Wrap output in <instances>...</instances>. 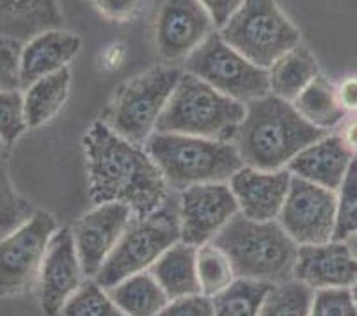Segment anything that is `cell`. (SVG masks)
Instances as JSON below:
<instances>
[{"mask_svg":"<svg viewBox=\"0 0 357 316\" xmlns=\"http://www.w3.org/2000/svg\"><path fill=\"white\" fill-rule=\"evenodd\" d=\"M84 151L89 195L96 206L123 203L132 210L134 219H146L171 200L167 181L149 153L103 121L87 130Z\"/></svg>","mask_w":357,"mask_h":316,"instance_id":"cell-1","label":"cell"},{"mask_svg":"<svg viewBox=\"0 0 357 316\" xmlns=\"http://www.w3.org/2000/svg\"><path fill=\"white\" fill-rule=\"evenodd\" d=\"M329 135L327 130L307 123L294 103L272 93L245 103L233 144L243 165L259 171H281L298 153Z\"/></svg>","mask_w":357,"mask_h":316,"instance_id":"cell-2","label":"cell"},{"mask_svg":"<svg viewBox=\"0 0 357 316\" xmlns=\"http://www.w3.org/2000/svg\"><path fill=\"white\" fill-rule=\"evenodd\" d=\"M238 279L281 285L294 279L298 246L275 220L258 223L236 213L212 240Z\"/></svg>","mask_w":357,"mask_h":316,"instance_id":"cell-3","label":"cell"},{"mask_svg":"<svg viewBox=\"0 0 357 316\" xmlns=\"http://www.w3.org/2000/svg\"><path fill=\"white\" fill-rule=\"evenodd\" d=\"M144 146L169 187L176 190L201 183H224L243 167L233 142L155 132Z\"/></svg>","mask_w":357,"mask_h":316,"instance_id":"cell-4","label":"cell"},{"mask_svg":"<svg viewBox=\"0 0 357 316\" xmlns=\"http://www.w3.org/2000/svg\"><path fill=\"white\" fill-rule=\"evenodd\" d=\"M243 117V103L224 96L196 75L185 71L155 130L233 142Z\"/></svg>","mask_w":357,"mask_h":316,"instance_id":"cell-5","label":"cell"},{"mask_svg":"<svg viewBox=\"0 0 357 316\" xmlns=\"http://www.w3.org/2000/svg\"><path fill=\"white\" fill-rule=\"evenodd\" d=\"M180 242V208L169 200L146 219H132L121 240L96 273L95 281L110 289L123 279L151 269L162 254Z\"/></svg>","mask_w":357,"mask_h":316,"instance_id":"cell-6","label":"cell"},{"mask_svg":"<svg viewBox=\"0 0 357 316\" xmlns=\"http://www.w3.org/2000/svg\"><path fill=\"white\" fill-rule=\"evenodd\" d=\"M183 71L155 66L119 87L102 121L135 144H146Z\"/></svg>","mask_w":357,"mask_h":316,"instance_id":"cell-7","label":"cell"},{"mask_svg":"<svg viewBox=\"0 0 357 316\" xmlns=\"http://www.w3.org/2000/svg\"><path fill=\"white\" fill-rule=\"evenodd\" d=\"M219 34L229 47L263 70L301 45V32L275 0H243L242 8Z\"/></svg>","mask_w":357,"mask_h":316,"instance_id":"cell-8","label":"cell"},{"mask_svg":"<svg viewBox=\"0 0 357 316\" xmlns=\"http://www.w3.org/2000/svg\"><path fill=\"white\" fill-rule=\"evenodd\" d=\"M185 70L243 105L271 93L268 70L256 66L238 54L219 32H212L187 57Z\"/></svg>","mask_w":357,"mask_h":316,"instance_id":"cell-9","label":"cell"},{"mask_svg":"<svg viewBox=\"0 0 357 316\" xmlns=\"http://www.w3.org/2000/svg\"><path fill=\"white\" fill-rule=\"evenodd\" d=\"M55 231L54 217L36 211L24 226L0 240V299L18 295L34 285Z\"/></svg>","mask_w":357,"mask_h":316,"instance_id":"cell-10","label":"cell"},{"mask_svg":"<svg viewBox=\"0 0 357 316\" xmlns=\"http://www.w3.org/2000/svg\"><path fill=\"white\" fill-rule=\"evenodd\" d=\"M279 224L297 246L331 242L336 224V194L291 174Z\"/></svg>","mask_w":357,"mask_h":316,"instance_id":"cell-11","label":"cell"},{"mask_svg":"<svg viewBox=\"0 0 357 316\" xmlns=\"http://www.w3.org/2000/svg\"><path fill=\"white\" fill-rule=\"evenodd\" d=\"M180 240L201 247L210 243L215 234L238 213V203L231 187L226 183H201L181 190Z\"/></svg>","mask_w":357,"mask_h":316,"instance_id":"cell-12","label":"cell"},{"mask_svg":"<svg viewBox=\"0 0 357 316\" xmlns=\"http://www.w3.org/2000/svg\"><path fill=\"white\" fill-rule=\"evenodd\" d=\"M199 0H162L155 18V41L165 63L187 59L213 32Z\"/></svg>","mask_w":357,"mask_h":316,"instance_id":"cell-13","label":"cell"},{"mask_svg":"<svg viewBox=\"0 0 357 316\" xmlns=\"http://www.w3.org/2000/svg\"><path fill=\"white\" fill-rule=\"evenodd\" d=\"M134 219V213L123 203L98 204L73 224V240L84 276L96 278Z\"/></svg>","mask_w":357,"mask_h":316,"instance_id":"cell-14","label":"cell"},{"mask_svg":"<svg viewBox=\"0 0 357 316\" xmlns=\"http://www.w3.org/2000/svg\"><path fill=\"white\" fill-rule=\"evenodd\" d=\"M84 270L75 247L71 227L55 231L48 243L40 272L41 308L48 316H59L63 306L82 286Z\"/></svg>","mask_w":357,"mask_h":316,"instance_id":"cell-15","label":"cell"},{"mask_svg":"<svg viewBox=\"0 0 357 316\" xmlns=\"http://www.w3.org/2000/svg\"><path fill=\"white\" fill-rule=\"evenodd\" d=\"M291 183V172L259 171L243 165L229 180L238 210L243 217L267 223L279 217Z\"/></svg>","mask_w":357,"mask_h":316,"instance_id":"cell-16","label":"cell"},{"mask_svg":"<svg viewBox=\"0 0 357 316\" xmlns=\"http://www.w3.org/2000/svg\"><path fill=\"white\" fill-rule=\"evenodd\" d=\"M294 279L313 289L352 288L357 283V258L347 242L298 246Z\"/></svg>","mask_w":357,"mask_h":316,"instance_id":"cell-17","label":"cell"},{"mask_svg":"<svg viewBox=\"0 0 357 316\" xmlns=\"http://www.w3.org/2000/svg\"><path fill=\"white\" fill-rule=\"evenodd\" d=\"M354 158L342 137L326 135L298 153L288 164V171L301 180L337 190Z\"/></svg>","mask_w":357,"mask_h":316,"instance_id":"cell-18","label":"cell"},{"mask_svg":"<svg viewBox=\"0 0 357 316\" xmlns=\"http://www.w3.org/2000/svg\"><path fill=\"white\" fill-rule=\"evenodd\" d=\"M82 39L73 32L54 29L32 38L22 48V87H31L41 78L64 70L77 57Z\"/></svg>","mask_w":357,"mask_h":316,"instance_id":"cell-19","label":"cell"},{"mask_svg":"<svg viewBox=\"0 0 357 316\" xmlns=\"http://www.w3.org/2000/svg\"><path fill=\"white\" fill-rule=\"evenodd\" d=\"M63 25L57 0H0V38L29 43Z\"/></svg>","mask_w":357,"mask_h":316,"instance_id":"cell-20","label":"cell"},{"mask_svg":"<svg viewBox=\"0 0 357 316\" xmlns=\"http://www.w3.org/2000/svg\"><path fill=\"white\" fill-rule=\"evenodd\" d=\"M196 258L197 247L181 242L169 247L151 265L149 272L153 273L171 301L201 293Z\"/></svg>","mask_w":357,"mask_h":316,"instance_id":"cell-21","label":"cell"},{"mask_svg":"<svg viewBox=\"0 0 357 316\" xmlns=\"http://www.w3.org/2000/svg\"><path fill=\"white\" fill-rule=\"evenodd\" d=\"M317 77H320L317 61L303 43L291 48L268 68L271 93L291 103Z\"/></svg>","mask_w":357,"mask_h":316,"instance_id":"cell-22","label":"cell"},{"mask_svg":"<svg viewBox=\"0 0 357 316\" xmlns=\"http://www.w3.org/2000/svg\"><path fill=\"white\" fill-rule=\"evenodd\" d=\"M126 316H157L171 299L151 272H139L107 289Z\"/></svg>","mask_w":357,"mask_h":316,"instance_id":"cell-23","label":"cell"},{"mask_svg":"<svg viewBox=\"0 0 357 316\" xmlns=\"http://www.w3.org/2000/svg\"><path fill=\"white\" fill-rule=\"evenodd\" d=\"M70 70L64 68L27 87V93L24 96V109L29 128H38L45 125L63 109L70 94Z\"/></svg>","mask_w":357,"mask_h":316,"instance_id":"cell-24","label":"cell"},{"mask_svg":"<svg viewBox=\"0 0 357 316\" xmlns=\"http://www.w3.org/2000/svg\"><path fill=\"white\" fill-rule=\"evenodd\" d=\"M297 112L317 128L329 132L345 121L347 112L337 100L336 87L326 78L317 77L294 102Z\"/></svg>","mask_w":357,"mask_h":316,"instance_id":"cell-25","label":"cell"},{"mask_svg":"<svg viewBox=\"0 0 357 316\" xmlns=\"http://www.w3.org/2000/svg\"><path fill=\"white\" fill-rule=\"evenodd\" d=\"M275 285L236 278L231 285L212 297L213 316H258Z\"/></svg>","mask_w":357,"mask_h":316,"instance_id":"cell-26","label":"cell"},{"mask_svg":"<svg viewBox=\"0 0 357 316\" xmlns=\"http://www.w3.org/2000/svg\"><path fill=\"white\" fill-rule=\"evenodd\" d=\"M196 265L201 293L210 299L228 288L236 279L229 258L212 242L197 247Z\"/></svg>","mask_w":357,"mask_h":316,"instance_id":"cell-27","label":"cell"},{"mask_svg":"<svg viewBox=\"0 0 357 316\" xmlns=\"http://www.w3.org/2000/svg\"><path fill=\"white\" fill-rule=\"evenodd\" d=\"M314 289L291 279L272 288L258 316H310Z\"/></svg>","mask_w":357,"mask_h":316,"instance_id":"cell-28","label":"cell"},{"mask_svg":"<svg viewBox=\"0 0 357 316\" xmlns=\"http://www.w3.org/2000/svg\"><path fill=\"white\" fill-rule=\"evenodd\" d=\"M59 316H126L116 302L109 297L107 289L96 281L82 283L70 301L63 306Z\"/></svg>","mask_w":357,"mask_h":316,"instance_id":"cell-29","label":"cell"},{"mask_svg":"<svg viewBox=\"0 0 357 316\" xmlns=\"http://www.w3.org/2000/svg\"><path fill=\"white\" fill-rule=\"evenodd\" d=\"M357 233V156L350 164L336 195V224L333 240L347 242Z\"/></svg>","mask_w":357,"mask_h":316,"instance_id":"cell-30","label":"cell"},{"mask_svg":"<svg viewBox=\"0 0 357 316\" xmlns=\"http://www.w3.org/2000/svg\"><path fill=\"white\" fill-rule=\"evenodd\" d=\"M34 211L13 188L6 167L0 164V240H4L31 219Z\"/></svg>","mask_w":357,"mask_h":316,"instance_id":"cell-31","label":"cell"},{"mask_svg":"<svg viewBox=\"0 0 357 316\" xmlns=\"http://www.w3.org/2000/svg\"><path fill=\"white\" fill-rule=\"evenodd\" d=\"M29 128L25 121L24 96L20 91L0 93V139L6 146L13 142Z\"/></svg>","mask_w":357,"mask_h":316,"instance_id":"cell-32","label":"cell"},{"mask_svg":"<svg viewBox=\"0 0 357 316\" xmlns=\"http://www.w3.org/2000/svg\"><path fill=\"white\" fill-rule=\"evenodd\" d=\"M310 316H357V301L350 288L318 289Z\"/></svg>","mask_w":357,"mask_h":316,"instance_id":"cell-33","label":"cell"},{"mask_svg":"<svg viewBox=\"0 0 357 316\" xmlns=\"http://www.w3.org/2000/svg\"><path fill=\"white\" fill-rule=\"evenodd\" d=\"M22 48L20 41L0 38V93L22 87Z\"/></svg>","mask_w":357,"mask_h":316,"instance_id":"cell-34","label":"cell"},{"mask_svg":"<svg viewBox=\"0 0 357 316\" xmlns=\"http://www.w3.org/2000/svg\"><path fill=\"white\" fill-rule=\"evenodd\" d=\"M157 316H213L212 299L203 293L174 299Z\"/></svg>","mask_w":357,"mask_h":316,"instance_id":"cell-35","label":"cell"},{"mask_svg":"<svg viewBox=\"0 0 357 316\" xmlns=\"http://www.w3.org/2000/svg\"><path fill=\"white\" fill-rule=\"evenodd\" d=\"M144 0H93L95 8L110 22H126L134 18Z\"/></svg>","mask_w":357,"mask_h":316,"instance_id":"cell-36","label":"cell"},{"mask_svg":"<svg viewBox=\"0 0 357 316\" xmlns=\"http://www.w3.org/2000/svg\"><path fill=\"white\" fill-rule=\"evenodd\" d=\"M204 11L208 13L210 20H212L213 27L217 31L228 24L231 16L242 8L243 0H199Z\"/></svg>","mask_w":357,"mask_h":316,"instance_id":"cell-37","label":"cell"},{"mask_svg":"<svg viewBox=\"0 0 357 316\" xmlns=\"http://www.w3.org/2000/svg\"><path fill=\"white\" fill-rule=\"evenodd\" d=\"M336 93L345 112H357V77L345 78L336 87Z\"/></svg>","mask_w":357,"mask_h":316,"instance_id":"cell-38","label":"cell"},{"mask_svg":"<svg viewBox=\"0 0 357 316\" xmlns=\"http://www.w3.org/2000/svg\"><path fill=\"white\" fill-rule=\"evenodd\" d=\"M337 135L342 137V141L343 144L347 146V149H349L354 156H357V116L349 119V121L343 125L342 132L337 133Z\"/></svg>","mask_w":357,"mask_h":316,"instance_id":"cell-39","label":"cell"},{"mask_svg":"<svg viewBox=\"0 0 357 316\" xmlns=\"http://www.w3.org/2000/svg\"><path fill=\"white\" fill-rule=\"evenodd\" d=\"M347 246L350 247V250H352V254L357 258V233L352 234L349 240H347Z\"/></svg>","mask_w":357,"mask_h":316,"instance_id":"cell-40","label":"cell"},{"mask_svg":"<svg viewBox=\"0 0 357 316\" xmlns=\"http://www.w3.org/2000/svg\"><path fill=\"white\" fill-rule=\"evenodd\" d=\"M4 149H6V144H4V141L0 139V156L4 155Z\"/></svg>","mask_w":357,"mask_h":316,"instance_id":"cell-41","label":"cell"},{"mask_svg":"<svg viewBox=\"0 0 357 316\" xmlns=\"http://www.w3.org/2000/svg\"><path fill=\"white\" fill-rule=\"evenodd\" d=\"M350 289H352V293H354V297H356V301H357V283H356V285H354V286H352V288H350Z\"/></svg>","mask_w":357,"mask_h":316,"instance_id":"cell-42","label":"cell"}]
</instances>
